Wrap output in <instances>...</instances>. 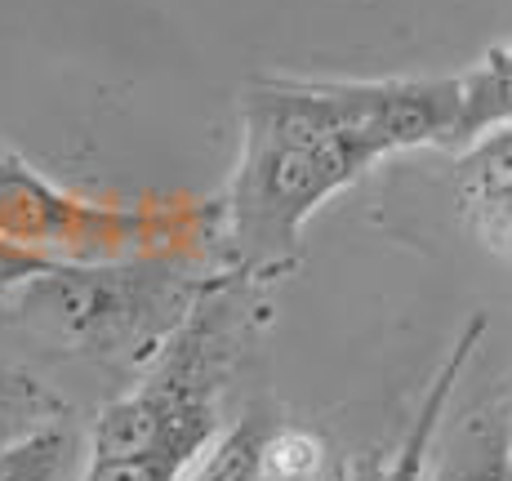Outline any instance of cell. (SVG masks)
Here are the masks:
<instances>
[{
    "mask_svg": "<svg viewBox=\"0 0 512 481\" xmlns=\"http://www.w3.org/2000/svg\"><path fill=\"white\" fill-rule=\"evenodd\" d=\"M459 76H254L228 188L214 201V268L268 290L303 263V228L379 161L419 147L459 152Z\"/></svg>",
    "mask_w": 512,
    "mask_h": 481,
    "instance_id": "1",
    "label": "cell"
},
{
    "mask_svg": "<svg viewBox=\"0 0 512 481\" xmlns=\"http://www.w3.org/2000/svg\"><path fill=\"white\" fill-rule=\"evenodd\" d=\"M187 259L192 254L49 263L0 290V321L63 357L139 375L214 281V268H192Z\"/></svg>",
    "mask_w": 512,
    "mask_h": 481,
    "instance_id": "2",
    "label": "cell"
},
{
    "mask_svg": "<svg viewBox=\"0 0 512 481\" xmlns=\"http://www.w3.org/2000/svg\"><path fill=\"white\" fill-rule=\"evenodd\" d=\"M0 237L45 263H121L147 254H192L214 241L210 205L94 201L0 139Z\"/></svg>",
    "mask_w": 512,
    "mask_h": 481,
    "instance_id": "3",
    "label": "cell"
},
{
    "mask_svg": "<svg viewBox=\"0 0 512 481\" xmlns=\"http://www.w3.org/2000/svg\"><path fill=\"white\" fill-rule=\"evenodd\" d=\"M455 196L472 237L512 259V125H499L459 152Z\"/></svg>",
    "mask_w": 512,
    "mask_h": 481,
    "instance_id": "4",
    "label": "cell"
},
{
    "mask_svg": "<svg viewBox=\"0 0 512 481\" xmlns=\"http://www.w3.org/2000/svg\"><path fill=\"white\" fill-rule=\"evenodd\" d=\"M432 481H512L504 424L486 415H472L459 428V437L441 450V464Z\"/></svg>",
    "mask_w": 512,
    "mask_h": 481,
    "instance_id": "5",
    "label": "cell"
},
{
    "mask_svg": "<svg viewBox=\"0 0 512 481\" xmlns=\"http://www.w3.org/2000/svg\"><path fill=\"white\" fill-rule=\"evenodd\" d=\"M63 415H67L63 397H54L41 379H32L0 361V446L36 433V428L58 424Z\"/></svg>",
    "mask_w": 512,
    "mask_h": 481,
    "instance_id": "6",
    "label": "cell"
},
{
    "mask_svg": "<svg viewBox=\"0 0 512 481\" xmlns=\"http://www.w3.org/2000/svg\"><path fill=\"white\" fill-rule=\"evenodd\" d=\"M210 450L201 446H156L143 455H90L76 481H187Z\"/></svg>",
    "mask_w": 512,
    "mask_h": 481,
    "instance_id": "7",
    "label": "cell"
},
{
    "mask_svg": "<svg viewBox=\"0 0 512 481\" xmlns=\"http://www.w3.org/2000/svg\"><path fill=\"white\" fill-rule=\"evenodd\" d=\"M67 450H72V437L63 424L36 428V433L0 446V481H58Z\"/></svg>",
    "mask_w": 512,
    "mask_h": 481,
    "instance_id": "8",
    "label": "cell"
},
{
    "mask_svg": "<svg viewBox=\"0 0 512 481\" xmlns=\"http://www.w3.org/2000/svg\"><path fill=\"white\" fill-rule=\"evenodd\" d=\"M41 268H49L45 259H36V254L18 250V245H9L5 237H0V290L14 286V281H23V277H32V272H41Z\"/></svg>",
    "mask_w": 512,
    "mask_h": 481,
    "instance_id": "9",
    "label": "cell"
},
{
    "mask_svg": "<svg viewBox=\"0 0 512 481\" xmlns=\"http://www.w3.org/2000/svg\"><path fill=\"white\" fill-rule=\"evenodd\" d=\"M504 437H508V459H512V419H504Z\"/></svg>",
    "mask_w": 512,
    "mask_h": 481,
    "instance_id": "10",
    "label": "cell"
}]
</instances>
